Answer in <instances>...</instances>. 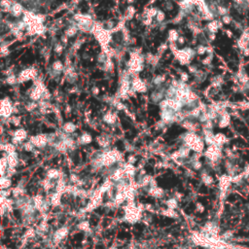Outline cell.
Returning <instances> with one entry per match:
<instances>
[{
	"label": "cell",
	"mask_w": 249,
	"mask_h": 249,
	"mask_svg": "<svg viewBox=\"0 0 249 249\" xmlns=\"http://www.w3.org/2000/svg\"><path fill=\"white\" fill-rule=\"evenodd\" d=\"M125 210V216L124 220L129 224H135L139 222L142 218V212L139 209L138 205L135 204L134 202H128L124 207Z\"/></svg>",
	"instance_id": "6da1fadb"
},
{
	"label": "cell",
	"mask_w": 249,
	"mask_h": 249,
	"mask_svg": "<svg viewBox=\"0 0 249 249\" xmlns=\"http://www.w3.org/2000/svg\"><path fill=\"white\" fill-rule=\"evenodd\" d=\"M103 193L99 190V188L98 189H95V190L94 191L91 198H89V203L87 204V206L82 209L83 212H91L93 210H95V209H96L97 207H99L101 205L102 203V200H103Z\"/></svg>",
	"instance_id": "7a4b0ae2"
},
{
	"label": "cell",
	"mask_w": 249,
	"mask_h": 249,
	"mask_svg": "<svg viewBox=\"0 0 249 249\" xmlns=\"http://www.w3.org/2000/svg\"><path fill=\"white\" fill-rule=\"evenodd\" d=\"M205 157L212 163L217 162L219 160V158L221 157L220 146H217L215 144L210 145L207 148V150L205 151Z\"/></svg>",
	"instance_id": "3957f363"
},
{
	"label": "cell",
	"mask_w": 249,
	"mask_h": 249,
	"mask_svg": "<svg viewBox=\"0 0 249 249\" xmlns=\"http://www.w3.org/2000/svg\"><path fill=\"white\" fill-rule=\"evenodd\" d=\"M68 233H69L68 227L58 228L53 235V240H52L53 243L54 244H58L61 241H62V240H64V238L68 235Z\"/></svg>",
	"instance_id": "277c9868"
},
{
	"label": "cell",
	"mask_w": 249,
	"mask_h": 249,
	"mask_svg": "<svg viewBox=\"0 0 249 249\" xmlns=\"http://www.w3.org/2000/svg\"><path fill=\"white\" fill-rule=\"evenodd\" d=\"M0 202H1L0 210H1L2 216H4L6 211H12L13 204H14L13 200H11V198H6V197H0Z\"/></svg>",
	"instance_id": "5b68a950"
},
{
	"label": "cell",
	"mask_w": 249,
	"mask_h": 249,
	"mask_svg": "<svg viewBox=\"0 0 249 249\" xmlns=\"http://www.w3.org/2000/svg\"><path fill=\"white\" fill-rule=\"evenodd\" d=\"M126 177H127V175H126V172H125V171H124L123 166L118 167V168L114 169V171L111 172L110 176H109V178H110L112 181L117 182V183H118V182H121V181H123V180H125V178H126Z\"/></svg>",
	"instance_id": "8992f818"
},
{
	"label": "cell",
	"mask_w": 249,
	"mask_h": 249,
	"mask_svg": "<svg viewBox=\"0 0 249 249\" xmlns=\"http://www.w3.org/2000/svg\"><path fill=\"white\" fill-rule=\"evenodd\" d=\"M30 142L37 148H44L49 140H48V136L47 135H36V136H33L30 138Z\"/></svg>",
	"instance_id": "52a82bcc"
},
{
	"label": "cell",
	"mask_w": 249,
	"mask_h": 249,
	"mask_svg": "<svg viewBox=\"0 0 249 249\" xmlns=\"http://www.w3.org/2000/svg\"><path fill=\"white\" fill-rule=\"evenodd\" d=\"M148 195L156 198H161L165 196V190L161 187H149L148 189Z\"/></svg>",
	"instance_id": "ba28073f"
},
{
	"label": "cell",
	"mask_w": 249,
	"mask_h": 249,
	"mask_svg": "<svg viewBox=\"0 0 249 249\" xmlns=\"http://www.w3.org/2000/svg\"><path fill=\"white\" fill-rule=\"evenodd\" d=\"M32 198V203H33V205H34V207L36 208V210H38V211H40L41 212V210H42V208H43V206H44V204H45V203L47 202L45 198H44V197L42 196V195H36V196H34L33 198Z\"/></svg>",
	"instance_id": "9c48e42d"
},
{
	"label": "cell",
	"mask_w": 249,
	"mask_h": 249,
	"mask_svg": "<svg viewBox=\"0 0 249 249\" xmlns=\"http://www.w3.org/2000/svg\"><path fill=\"white\" fill-rule=\"evenodd\" d=\"M123 168H124V171L126 172L127 177L129 178V180H133V178L134 177V175L136 173V168H135V166L133 164L127 163V164H124L123 165Z\"/></svg>",
	"instance_id": "30bf717a"
},
{
	"label": "cell",
	"mask_w": 249,
	"mask_h": 249,
	"mask_svg": "<svg viewBox=\"0 0 249 249\" xmlns=\"http://www.w3.org/2000/svg\"><path fill=\"white\" fill-rule=\"evenodd\" d=\"M56 192L62 194V195H64L65 194V191H66V188H67V183L65 181L64 177H62L57 180L56 182Z\"/></svg>",
	"instance_id": "8fae6325"
},
{
	"label": "cell",
	"mask_w": 249,
	"mask_h": 249,
	"mask_svg": "<svg viewBox=\"0 0 249 249\" xmlns=\"http://www.w3.org/2000/svg\"><path fill=\"white\" fill-rule=\"evenodd\" d=\"M46 176L51 180H57V179L63 177V173L57 168H50L46 173Z\"/></svg>",
	"instance_id": "7c38bea8"
},
{
	"label": "cell",
	"mask_w": 249,
	"mask_h": 249,
	"mask_svg": "<svg viewBox=\"0 0 249 249\" xmlns=\"http://www.w3.org/2000/svg\"><path fill=\"white\" fill-rule=\"evenodd\" d=\"M62 195L59 194L57 192H55L53 194H51V196L49 197L50 203H51V205L54 207H57L62 204Z\"/></svg>",
	"instance_id": "4fadbf2b"
},
{
	"label": "cell",
	"mask_w": 249,
	"mask_h": 249,
	"mask_svg": "<svg viewBox=\"0 0 249 249\" xmlns=\"http://www.w3.org/2000/svg\"><path fill=\"white\" fill-rule=\"evenodd\" d=\"M232 180L233 179L228 175H223L220 178V180H219V186H220V189H221L222 192H225L227 190L228 187L230 186Z\"/></svg>",
	"instance_id": "5bb4252c"
},
{
	"label": "cell",
	"mask_w": 249,
	"mask_h": 249,
	"mask_svg": "<svg viewBox=\"0 0 249 249\" xmlns=\"http://www.w3.org/2000/svg\"><path fill=\"white\" fill-rule=\"evenodd\" d=\"M7 160H8V165L10 168H16L19 165V158L17 153H12V154H8L7 156Z\"/></svg>",
	"instance_id": "9a60e30c"
},
{
	"label": "cell",
	"mask_w": 249,
	"mask_h": 249,
	"mask_svg": "<svg viewBox=\"0 0 249 249\" xmlns=\"http://www.w3.org/2000/svg\"><path fill=\"white\" fill-rule=\"evenodd\" d=\"M25 193H26L25 187L24 185H21V184H19L17 187H15L12 190V194H13V196L16 198H19L22 197H24Z\"/></svg>",
	"instance_id": "2e32d148"
},
{
	"label": "cell",
	"mask_w": 249,
	"mask_h": 249,
	"mask_svg": "<svg viewBox=\"0 0 249 249\" xmlns=\"http://www.w3.org/2000/svg\"><path fill=\"white\" fill-rule=\"evenodd\" d=\"M153 180V177L150 176V175H144L142 176L140 179H139V181L137 182L138 184V187L139 188H144V187H150V184Z\"/></svg>",
	"instance_id": "e0dca14e"
},
{
	"label": "cell",
	"mask_w": 249,
	"mask_h": 249,
	"mask_svg": "<svg viewBox=\"0 0 249 249\" xmlns=\"http://www.w3.org/2000/svg\"><path fill=\"white\" fill-rule=\"evenodd\" d=\"M11 186H12L11 177H8L6 175L1 176V179H0V188H1V190H7Z\"/></svg>",
	"instance_id": "ac0fdd59"
},
{
	"label": "cell",
	"mask_w": 249,
	"mask_h": 249,
	"mask_svg": "<svg viewBox=\"0 0 249 249\" xmlns=\"http://www.w3.org/2000/svg\"><path fill=\"white\" fill-rule=\"evenodd\" d=\"M113 201H114L115 204L117 206H119V205L123 204L125 202H127V198H126V196L123 192H116Z\"/></svg>",
	"instance_id": "d6986e66"
},
{
	"label": "cell",
	"mask_w": 249,
	"mask_h": 249,
	"mask_svg": "<svg viewBox=\"0 0 249 249\" xmlns=\"http://www.w3.org/2000/svg\"><path fill=\"white\" fill-rule=\"evenodd\" d=\"M40 184H41V186L43 187V189H44V191L45 192H49L50 190H52V189H54L55 187H56V185L52 182V180L51 179H49V178H45V179H43V180L40 182Z\"/></svg>",
	"instance_id": "ffe728a7"
},
{
	"label": "cell",
	"mask_w": 249,
	"mask_h": 249,
	"mask_svg": "<svg viewBox=\"0 0 249 249\" xmlns=\"http://www.w3.org/2000/svg\"><path fill=\"white\" fill-rule=\"evenodd\" d=\"M77 227H78L79 230L82 231V232H84V233H86V234L91 233V232H92V229H91V226H89V221H86V220L81 221L80 223L78 224Z\"/></svg>",
	"instance_id": "44dd1931"
},
{
	"label": "cell",
	"mask_w": 249,
	"mask_h": 249,
	"mask_svg": "<svg viewBox=\"0 0 249 249\" xmlns=\"http://www.w3.org/2000/svg\"><path fill=\"white\" fill-rule=\"evenodd\" d=\"M8 167H9V165H8L7 157L4 156V157L1 158V160H0V171H1V176H5L6 175Z\"/></svg>",
	"instance_id": "7402d4cb"
},
{
	"label": "cell",
	"mask_w": 249,
	"mask_h": 249,
	"mask_svg": "<svg viewBox=\"0 0 249 249\" xmlns=\"http://www.w3.org/2000/svg\"><path fill=\"white\" fill-rule=\"evenodd\" d=\"M162 214L165 217H168V218H173V219H177L178 218V213L175 209H171V208H166V209H164L162 211Z\"/></svg>",
	"instance_id": "603a6c76"
},
{
	"label": "cell",
	"mask_w": 249,
	"mask_h": 249,
	"mask_svg": "<svg viewBox=\"0 0 249 249\" xmlns=\"http://www.w3.org/2000/svg\"><path fill=\"white\" fill-rule=\"evenodd\" d=\"M37 232L34 230V229L30 228V229H28V230L25 232V234L24 235V237H23V241H24V242H27L28 241H30L32 240V238L36 235Z\"/></svg>",
	"instance_id": "cb8c5ba5"
},
{
	"label": "cell",
	"mask_w": 249,
	"mask_h": 249,
	"mask_svg": "<svg viewBox=\"0 0 249 249\" xmlns=\"http://www.w3.org/2000/svg\"><path fill=\"white\" fill-rule=\"evenodd\" d=\"M229 124H230V116L227 113H223L221 115L220 121H219V127H226L227 126H229Z\"/></svg>",
	"instance_id": "d4e9b609"
},
{
	"label": "cell",
	"mask_w": 249,
	"mask_h": 249,
	"mask_svg": "<svg viewBox=\"0 0 249 249\" xmlns=\"http://www.w3.org/2000/svg\"><path fill=\"white\" fill-rule=\"evenodd\" d=\"M49 230V225L47 223L46 220H43L40 224H39V226L37 227V234H40V235H43V234H46Z\"/></svg>",
	"instance_id": "484cf974"
},
{
	"label": "cell",
	"mask_w": 249,
	"mask_h": 249,
	"mask_svg": "<svg viewBox=\"0 0 249 249\" xmlns=\"http://www.w3.org/2000/svg\"><path fill=\"white\" fill-rule=\"evenodd\" d=\"M165 204L167 208H171V209H177L178 207V201L175 198H171L165 202Z\"/></svg>",
	"instance_id": "4316f807"
},
{
	"label": "cell",
	"mask_w": 249,
	"mask_h": 249,
	"mask_svg": "<svg viewBox=\"0 0 249 249\" xmlns=\"http://www.w3.org/2000/svg\"><path fill=\"white\" fill-rule=\"evenodd\" d=\"M220 26H221V24L218 21H213V22H211L210 24H208V29L210 30V32L214 33V32H216L218 30Z\"/></svg>",
	"instance_id": "83f0119b"
},
{
	"label": "cell",
	"mask_w": 249,
	"mask_h": 249,
	"mask_svg": "<svg viewBox=\"0 0 249 249\" xmlns=\"http://www.w3.org/2000/svg\"><path fill=\"white\" fill-rule=\"evenodd\" d=\"M11 12L13 13L14 16L18 17L19 15H21L22 12H23V7L19 5V4H14L12 9H11Z\"/></svg>",
	"instance_id": "f1b7e54d"
},
{
	"label": "cell",
	"mask_w": 249,
	"mask_h": 249,
	"mask_svg": "<svg viewBox=\"0 0 249 249\" xmlns=\"http://www.w3.org/2000/svg\"><path fill=\"white\" fill-rule=\"evenodd\" d=\"M62 129H63V132L66 133H72L75 132L76 127H75V126L72 123H67L66 125L63 126Z\"/></svg>",
	"instance_id": "f546056e"
},
{
	"label": "cell",
	"mask_w": 249,
	"mask_h": 249,
	"mask_svg": "<svg viewBox=\"0 0 249 249\" xmlns=\"http://www.w3.org/2000/svg\"><path fill=\"white\" fill-rule=\"evenodd\" d=\"M202 180H203V182L205 185H207V186L211 185V184L213 183V178H212L210 175H208L207 173H203V174H202Z\"/></svg>",
	"instance_id": "4dcf8cb0"
},
{
	"label": "cell",
	"mask_w": 249,
	"mask_h": 249,
	"mask_svg": "<svg viewBox=\"0 0 249 249\" xmlns=\"http://www.w3.org/2000/svg\"><path fill=\"white\" fill-rule=\"evenodd\" d=\"M92 136L88 134V133H84L83 135H81L80 137V143L81 144H89L92 142Z\"/></svg>",
	"instance_id": "1f68e13d"
},
{
	"label": "cell",
	"mask_w": 249,
	"mask_h": 249,
	"mask_svg": "<svg viewBox=\"0 0 249 249\" xmlns=\"http://www.w3.org/2000/svg\"><path fill=\"white\" fill-rule=\"evenodd\" d=\"M33 148H34V145L29 141V142H26L24 144V149L25 151H28V152H31L33 150Z\"/></svg>",
	"instance_id": "d6a6232c"
},
{
	"label": "cell",
	"mask_w": 249,
	"mask_h": 249,
	"mask_svg": "<svg viewBox=\"0 0 249 249\" xmlns=\"http://www.w3.org/2000/svg\"><path fill=\"white\" fill-rule=\"evenodd\" d=\"M164 80H165V77H163V76H157L154 79V83L156 85H160V84H162L164 82Z\"/></svg>",
	"instance_id": "836d02e7"
},
{
	"label": "cell",
	"mask_w": 249,
	"mask_h": 249,
	"mask_svg": "<svg viewBox=\"0 0 249 249\" xmlns=\"http://www.w3.org/2000/svg\"><path fill=\"white\" fill-rule=\"evenodd\" d=\"M157 19L159 22H162V21H164V19H165V14L162 11L157 13Z\"/></svg>",
	"instance_id": "e575fe53"
},
{
	"label": "cell",
	"mask_w": 249,
	"mask_h": 249,
	"mask_svg": "<svg viewBox=\"0 0 249 249\" xmlns=\"http://www.w3.org/2000/svg\"><path fill=\"white\" fill-rule=\"evenodd\" d=\"M222 22H223L224 24H230V23L232 22V18H231L230 16H228V15H226V16H223Z\"/></svg>",
	"instance_id": "d590c367"
},
{
	"label": "cell",
	"mask_w": 249,
	"mask_h": 249,
	"mask_svg": "<svg viewBox=\"0 0 249 249\" xmlns=\"http://www.w3.org/2000/svg\"><path fill=\"white\" fill-rule=\"evenodd\" d=\"M54 69L55 70H57V71H61L62 69V64L61 63V62H56L55 64H54Z\"/></svg>",
	"instance_id": "8d00e7d4"
},
{
	"label": "cell",
	"mask_w": 249,
	"mask_h": 249,
	"mask_svg": "<svg viewBox=\"0 0 249 249\" xmlns=\"http://www.w3.org/2000/svg\"><path fill=\"white\" fill-rule=\"evenodd\" d=\"M196 207H197V210H198V211H200V212H203V211L204 210L203 205L202 203H198L196 204Z\"/></svg>",
	"instance_id": "74e56055"
},
{
	"label": "cell",
	"mask_w": 249,
	"mask_h": 249,
	"mask_svg": "<svg viewBox=\"0 0 249 249\" xmlns=\"http://www.w3.org/2000/svg\"><path fill=\"white\" fill-rule=\"evenodd\" d=\"M136 162V158L134 157V156H129L128 157V159H127V163H129V164H134Z\"/></svg>",
	"instance_id": "f35d334b"
},
{
	"label": "cell",
	"mask_w": 249,
	"mask_h": 249,
	"mask_svg": "<svg viewBox=\"0 0 249 249\" xmlns=\"http://www.w3.org/2000/svg\"><path fill=\"white\" fill-rule=\"evenodd\" d=\"M174 198H176L177 201H180L181 198H183V194L182 193H179V192H176L175 195H174Z\"/></svg>",
	"instance_id": "ab89813d"
},
{
	"label": "cell",
	"mask_w": 249,
	"mask_h": 249,
	"mask_svg": "<svg viewBox=\"0 0 249 249\" xmlns=\"http://www.w3.org/2000/svg\"><path fill=\"white\" fill-rule=\"evenodd\" d=\"M205 50H206L205 47H203V46H200V47H198V53L202 55V54H203V53L205 52Z\"/></svg>",
	"instance_id": "60d3db41"
},
{
	"label": "cell",
	"mask_w": 249,
	"mask_h": 249,
	"mask_svg": "<svg viewBox=\"0 0 249 249\" xmlns=\"http://www.w3.org/2000/svg\"><path fill=\"white\" fill-rule=\"evenodd\" d=\"M179 249H186V248H184V247H181V248H179Z\"/></svg>",
	"instance_id": "b9f144b4"
},
{
	"label": "cell",
	"mask_w": 249,
	"mask_h": 249,
	"mask_svg": "<svg viewBox=\"0 0 249 249\" xmlns=\"http://www.w3.org/2000/svg\"><path fill=\"white\" fill-rule=\"evenodd\" d=\"M3 249H8V248H4V247H3Z\"/></svg>",
	"instance_id": "7bdbcfd3"
},
{
	"label": "cell",
	"mask_w": 249,
	"mask_h": 249,
	"mask_svg": "<svg viewBox=\"0 0 249 249\" xmlns=\"http://www.w3.org/2000/svg\"><path fill=\"white\" fill-rule=\"evenodd\" d=\"M110 249H115V248H110Z\"/></svg>",
	"instance_id": "ee69618b"
},
{
	"label": "cell",
	"mask_w": 249,
	"mask_h": 249,
	"mask_svg": "<svg viewBox=\"0 0 249 249\" xmlns=\"http://www.w3.org/2000/svg\"><path fill=\"white\" fill-rule=\"evenodd\" d=\"M210 249H211V248H210Z\"/></svg>",
	"instance_id": "f6af8a7d"
}]
</instances>
